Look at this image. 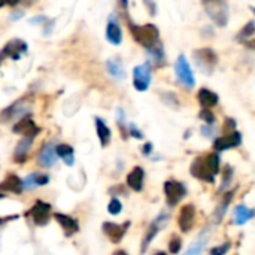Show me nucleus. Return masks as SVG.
<instances>
[{
    "label": "nucleus",
    "instance_id": "obj_15",
    "mask_svg": "<svg viewBox=\"0 0 255 255\" xmlns=\"http://www.w3.org/2000/svg\"><path fill=\"white\" fill-rule=\"evenodd\" d=\"M209 234H211L209 228L203 230V231L197 236V239L188 246V249H187V252H185L184 255H201V254H203V249H205V246H206V243H208V240H209Z\"/></svg>",
    "mask_w": 255,
    "mask_h": 255
},
{
    "label": "nucleus",
    "instance_id": "obj_11",
    "mask_svg": "<svg viewBox=\"0 0 255 255\" xmlns=\"http://www.w3.org/2000/svg\"><path fill=\"white\" fill-rule=\"evenodd\" d=\"M242 143V134L239 131H233L230 134H225L223 137H218L214 143V148L217 151H225L231 148H237Z\"/></svg>",
    "mask_w": 255,
    "mask_h": 255
},
{
    "label": "nucleus",
    "instance_id": "obj_2",
    "mask_svg": "<svg viewBox=\"0 0 255 255\" xmlns=\"http://www.w3.org/2000/svg\"><path fill=\"white\" fill-rule=\"evenodd\" d=\"M128 27H130V32H131L134 40L139 42V43H140L142 46H145L146 49L159 43L160 32H159V29H157L154 24L136 26V24L130 23Z\"/></svg>",
    "mask_w": 255,
    "mask_h": 255
},
{
    "label": "nucleus",
    "instance_id": "obj_5",
    "mask_svg": "<svg viewBox=\"0 0 255 255\" xmlns=\"http://www.w3.org/2000/svg\"><path fill=\"white\" fill-rule=\"evenodd\" d=\"M175 70H176V76L179 79V82L187 87V88H192L194 84H195V79H194V75H192V70H191V66L188 63V60L185 59L184 54H181L175 63Z\"/></svg>",
    "mask_w": 255,
    "mask_h": 255
},
{
    "label": "nucleus",
    "instance_id": "obj_1",
    "mask_svg": "<svg viewBox=\"0 0 255 255\" xmlns=\"http://www.w3.org/2000/svg\"><path fill=\"white\" fill-rule=\"evenodd\" d=\"M218 172H220L218 154H208L205 157H197L191 164V175L205 182H214Z\"/></svg>",
    "mask_w": 255,
    "mask_h": 255
},
{
    "label": "nucleus",
    "instance_id": "obj_35",
    "mask_svg": "<svg viewBox=\"0 0 255 255\" xmlns=\"http://www.w3.org/2000/svg\"><path fill=\"white\" fill-rule=\"evenodd\" d=\"M228 249H230V242H224L223 245L212 248L211 249V255H225Z\"/></svg>",
    "mask_w": 255,
    "mask_h": 255
},
{
    "label": "nucleus",
    "instance_id": "obj_41",
    "mask_svg": "<svg viewBox=\"0 0 255 255\" xmlns=\"http://www.w3.org/2000/svg\"><path fill=\"white\" fill-rule=\"evenodd\" d=\"M21 15H23V12L17 11V14H12V15H11V18H12V20H18V18H20Z\"/></svg>",
    "mask_w": 255,
    "mask_h": 255
},
{
    "label": "nucleus",
    "instance_id": "obj_21",
    "mask_svg": "<svg viewBox=\"0 0 255 255\" xmlns=\"http://www.w3.org/2000/svg\"><path fill=\"white\" fill-rule=\"evenodd\" d=\"M254 217H255V209H249L243 205H239L234 209V224L237 225H243Z\"/></svg>",
    "mask_w": 255,
    "mask_h": 255
},
{
    "label": "nucleus",
    "instance_id": "obj_12",
    "mask_svg": "<svg viewBox=\"0 0 255 255\" xmlns=\"http://www.w3.org/2000/svg\"><path fill=\"white\" fill-rule=\"evenodd\" d=\"M194 220H195V208L192 205H185L181 209V214L178 218V224H179L181 230L184 233H188L194 225Z\"/></svg>",
    "mask_w": 255,
    "mask_h": 255
},
{
    "label": "nucleus",
    "instance_id": "obj_20",
    "mask_svg": "<svg viewBox=\"0 0 255 255\" xmlns=\"http://www.w3.org/2000/svg\"><path fill=\"white\" fill-rule=\"evenodd\" d=\"M146 54H148V57H149V63L156 64L157 67L164 64V59H166V57H164L163 45L157 43V45H154V46L148 48V49H146Z\"/></svg>",
    "mask_w": 255,
    "mask_h": 255
},
{
    "label": "nucleus",
    "instance_id": "obj_23",
    "mask_svg": "<svg viewBox=\"0 0 255 255\" xmlns=\"http://www.w3.org/2000/svg\"><path fill=\"white\" fill-rule=\"evenodd\" d=\"M23 190H24L23 188V181L15 175H9L5 179V182L0 185V191H12L15 194H20V192H23Z\"/></svg>",
    "mask_w": 255,
    "mask_h": 255
},
{
    "label": "nucleus",
    "instance_id": "obj_17",
    "mask_svg": "<svg viewBox=\"0 0 255 255\" xmlns=\"http://www.w3.org/2000/svg\"><path fill=\"white\" fill-rule=\"evenodd\" d=\"M26 51H27V43L23 42V40L15 39V40L9 42V43L3 48L2 53H3L6 57H12V59L17 60V59L20 57V54H21V53H26Z\"/></svg>",
    "mask_w": 255,
    "mask_h": 255
},
{
    "label": "nucleus",
    "instance_id": "obj_26",
    "mask_svg": "<svg viewBox=\"0 0 255 255\" xmlns=\"http://www.w3.org/2000/svg\"><path fill=\"white\" fill-rule=\"evenodd\" d=\"M32 142H33V139L32 137H24V140H21L20 143H18V146H17V149H15V161H18V163H23L26 159H27V154H29V149H30V146H32Z\"/></svg>",
    "mask_w": 255,
    "mask_h": 255
},
{
    "label": "nucleus",
    "instance_id": "obj_40",
    "mask_svg": "<svg viewBox=\"0 0 255 255\" xmlns=\"http://www.w3.org/2000/svg\"><path fill=\"white\" fill-rule=\"evenodd\" d=\"M249 49H255V39H249V40H245L243 42Z\"/></svg>",
    "mask_w": 255,
    "mask_h": 255
},
{
    "label": "nucleus",
    "instance_id": "obj_29",
    "mask_svg": "<svg viewBox=\"0 0 255 255\" xmlns=\"http://www.w3.org/2000/svg\"><path fill=\"white\" fill-rule=\"evenodd\" d=\"M255 34V21H249L242 30H240V33L237 34V40H249V37L251 36H254Z\"/></svg>",
    "mask_w": 255,
    "mask_h": 255
},
{
    "label": "nucleus",
    "instance_id": "obj_7",
    "mask_svg": "<svg viewBox=\"0 0 255 255\" xmlns=\"http://www.w3.org/2000/svg\"><path fill=\"white\" fill-rule=\"evenodd\" d=\"M164 192H166V200L170 206H175L185 197L187 194V188L184 184L178 182V181H167L164 184Z\"/></svg>",
    "mask_w": 255,
    "mask_h": 255
},
{
    "label": "nucleus",
    "instance_id": "obj_13",
    "mask_svg": "<svg viewBox=\"0 0 255 255\" xmlns=\"http://www.w3.org/2000/svg\"><path fill=\"white\" fill-rule=\"evenodd\" d=\"M128 225H130L128 221L124 223L123 225L114 224V223H103V231H105V234H106L114 243H118V242L123 240V237H124L127 228H128Z\"/></svg>",
    "mask_w": 255,
    "mask_h": 255
},
{
    "label": "nucleus",
    "instance_id": "obj_28",
    "mask_svg": "<svg viewBox=\"0 0 255 255\" xmlns=\"http://www.w3.org/2000/svg\"><path fill=\"white\" fill-rule=\"evenodd\" d=\"M233 194H234V191H228V192L224 195V200L221 201V205L215 209V212H214V220H215V223H220V221L224 218L225 211H227V208H228V205H230V200L233 198Z\"/></svg>",
    "mask_w": 255,
    "mask_h": 255
},
{
    "label": "nucleus",
    "instance_id": "obj_37",
    "mask_svg": "<svg viewBox=\"0 0 255 255\" xmlns=\"http://www.w3.org/2000/svg\"><path fill=\"white\" fill-rule=\"evenodd\" d=\"M201 134L205 136V137H214V134H215V130H214V127L212 126H203L201 127Z\"/></svg>",
    "mask_w": 255,
    "mask_h": 255
},
{
    "label": "nucleus",
    "instance_id": "obj_39",
    "mask_svg": "<svg viewBox=\"0 0 255 255\" xmlns=\"http://www.w3.org/2000/svg\"><path fill=\"white\" fill-rule=\"evenodd\" d=\"M151 151H152V145H151V143H146V145H145V146L142 148V152H143L145 156H148Z\"/></svg>",
    "mask_w": 255,
    "mask_h": 255
},
{
    "label": "nucleus",
    "instance_id": "obj_4",
    "mask_svg": "<svg viewBox=\"0 0 255 255\" xmlns=\"http://www.w3.org/2000/svg\"><path fill=\"white\" fill-rule=\"evenodd\" d=\"M203 6L206 8L208 15L211 17V20L220 26V27H225L228 23V5L225 2H205Z\"/></svg>",
    "mask_w": 255,
    "mask_h": 255
},
{
    "label": "nucleus",
    "instance_id": "obj_24",
    "mask_svg": "<svg viewBox=\"0 0 255 255\" xmlns=\"http://www.w3.org/2000/svg\"><path fill=\"white\" fill-rule=\"evenodd\" d=\"M56 154L57 157H60L67 166H72L75 163V159H73V148L70 145H66V143H60L59 146H56Z\"/></svg>",
    "mask_w": 255,
    "mask_h": 255
},
{
    "label": "nucleus",
    "instance_id": "obj_27",
    "mask_svg": "<svg viewBox=\"0 0 255 255\" xmlns=\"http://www.w3.org/2000/svg\"><path fill=\"white\" fill-rule=\"evenodd\" d=\"M106 67H108L109 75H112L114 78H117V79H124L126 78V70H124V67H123L120 60H117V59L108 60L106 62Z\"/></svg>",
    "mask_w": 255,
    "mask_h": 255
},
{
    "label": "nucleus",
    "instance_id": "obj_36",
    "mask_svg": "<svg viewBox=\"0 0 255 255\" xmlns=\"http://www.w3.org/2000/svg\"><path fill=\"white\" fill-rule=\"evenodd\" d=\"M234 128H236V121H234V120H231V118H225V123H224L223 130H224V131H227V134H230V133H233V131H234Z\"/></svg>",
    "mask_w": 255,
    "mask_h": 255
},
{
    "label": "nucleus",
    "instance_id": "obj_43",
    "mask_svg": "<svg viewBox=\"0 0 255 255\" xmlns=\"http://www.w3.org/2000/svg\"><path fill=\"white\" fill-rule=\"evenodd\" d=\"M6 221H8V220H0V225H2V224H5Z\"/></svg>",
    "mask_w": 255,
    "mask_h": 255
},
{
    "label": "nucleus",
    "instance_id": "obj_8",
    "mask_svg": "<svg viewBox=\"0 0 255 255\" xmlns=\"http://www.w3.org/2000/svg\"><path fill=\"white\" fill-rule=\"evenodd\" d=\"M167 221H169V215H167L166 212H161V214L157 217V220L152 221V224L149 225V228H148V231H146V234H145V239H143V242H142V252L146 251V248L149 246V243L152 242V239H154V237L159 234V231L163 228V225H164Z\"/></svg>",
    "mask_w": 255,
    "mask_h": 255
},
{
    "label": "nucleus",
    "instance_id": "obj_6",
    "mask_svg": "<svg viewBox=\"0 0 255 255\" xmlns=\"http://www.w3.org/2000/svg\"><path fill=\"white\" fill-rule=\"evenodd\" d=\"M151 84V66L143 63L133 69V85L137 91H146Z\"/></svg>",
    "mask_w": 255,
    "mask_h": 255
},
{
    "label": "nucleus",
    "instance_id": "obj_38",
    "mask_svg": "<svg viewBox=\"0 0 255 255\" xmlns=\"http://www.w3.org/2000/svg\"><path fill=\"white\" fill-rule=\"evenodd\" d=\"M130 134H131V136H134V137H137V139H142V137H143V134L140 133V130H139V128H136V126H134V124H131V126H130Z\"/></svg>",
    "mask_w": 255,
    "mask_h": 255
},
{
    "label": "nucleus",
    "instance_id": "obj_10",
    "mask_svg": "<svg viewBox=\"0 0 255 255\" xmlns=\"http://www.w3.org/2000/svg\"><path fill=\"white\" fill-rule=\"evenodd\" d=\"M14 131L17 134H23L24 137H34L36 134H39L40 128L36 127L34 121L30 117H23L15 126H14Z\"/></svg>",
    "mask_w": 255,
    "mask_h": 255
},
{
    "label": "nucleus",
    "instance_id": "obj_33",
    "mask_svg": "<svg viewBox=\"0 0 255 255\" xmlns=\"http://www.w3.org/2000/svg\"><path fill=\"white\" fill-rule=\"evenodd\" d=\"M200 118L205 121L208 126H214V123H215V115L209 111V109H203L201 112H200Z\"/></svg>",
    "mask_w": 255,
    "mask_h": 255
},
{
    "label": "nucleus",
    "instance_id": "obj_44",
    "mask_svg": "<svg viewBox=\"0 0 255 255\" xmlns=\"http://www.w3.org/2000/svg\"><path fill=\"white\" fill-rule=\"evenodd\" d=\"M156 255H166L164 252H159V254H156Z\"/></svg>",
    "mask_w": 255,
    "mask_h": 255
},
{
    "label": "nucleus",
    "instance_id": "obj_32",
    "mask_svg": "<svg viewBox=\"0 0 255 255\" xmlns=\"http://www.w3.org/2000/svg\"><path fill=\"white\" fill-rule=\"evenodd\" d=\"M37 176H39V173H32V175H29L24 181H23V188H33V187H36L37 185Z\"/></svg>",
    "mask_w": 255,
    "mask_h": 255
},
{
    "label": "nucleus",
    "instance_id": "obj_42",
    "mask_svg": "<svg viewBox=\"0 0 255 255\" xmlns=\"http://www.w3.org/2000/svg\"><path fill=\"white\" fill-rule=\"evenodd\" d=\"M114 255H127V254H126L124 251H117V252H115Z\"/></svg>",
    "mask_w": 255,
    "mask_h": 255
},
{
    "label": "nucleus",
    "instance_id": "obj_9",
    "mask_svg": "<svg viewBox=\"0 0 255 255\" xmlns=\"http://www.w3.org/2000/svg\"><path fill=\"white\" fill-rule=\"evenodd\" d=\"M49 212H51V205H48V203L45 201H36L34 206L32 208L30 211V215L34 221V224L37 225H45L48 221H49Z\"/></svg>",
    "mask_w": 255,
    "mask_h": 255
},
{
    "label": "nucleus",
    "instance_id": "obj_16",
    "mask_svg": "<svg viewBox=\"0 0 255 255\" xmlns=\"http://www.w3.org/2000/svg\"><path fill=\"white\" fill-rule=\"evenodd\" d=\"M106 39L114 43V45H120L123 42V32L120 24L114 20V17L109 18L108 26H106Z\"/></svg>",
    "mask_w": 255,
    "mask_h": 255
},
{
    "label": "nucleus",
    "instance_id": "obj_25",
    "mask_svg": "<svg viewBox=\"0 0 255 255\" xmlns=\"http://www.w3.org/2000/svg\"><path fill=\"white\" fill-rule=\"evenodd\" d=\"M96 131H97V136L100 139L101 146L109 145V142H111V130L100 118H96Z\"/></svg>",
    "mask_w": 255,
    "mask_h": 255
},
{
    "label": "nucleus",
    "instance_id": "obj_31",
    "mask_svg": "<svg viewBox=\"0 0 255 255\" xmlns=\"http://www.w3.org/2000/svg\"><path fill=\"white\" fill-rule=\"evenodd\" d=\"M223 178H224V182H223V185L220 187V191H221V190H224V188H227V187L230 185V182H231V178H233V169H231L230 166H225Z\"/></svg>",
    "mask_w": 255,
    "mask_h": 255
},
{
    "label": "nucleus",
    "instance_id": "obj_45",
    "mask_svg": "<svg viewBox=\"0 0 255 255\" xmlns=\"http://www.w3.org/2000/svg\"><path fill=\"white\" fill-rule=\"evenodd\" d=\"M251 11H254V14H255V8L254 6H251Z\"/></svg>",
    "mask_w": 255,
    "mask_h": 255
},
{
    "label": "nucleus",
    "instance_id": "obj_14",
    "mask_svg": "<svg viewBox=\"0 0 255 255\" xmlns=\"http://www.w3.org/2000/svg\"><path fill=\"white\" fill-rule=\"evenodd\" d=\"M57 161V154H56V145L53 142H48L43 145V148L39 152V163L43 167H51Z\"/></svg>",
    "mask_w": 255,
    "mask_h": 255
},
{
    "label": "nucleus",
    "instance_id": "obj_3",
    "mask_svg": "<svg viewBox=\"0 0 255 255\" xmlns=\"http://www.w3.org/2000/svg\"><path fill=\"white\" fill-rule=\"evenodd\" d=\"M194 56V60H195V64L197 67L206 75H211L218 63V56L215 54V51L211 49V48H203V49H198V51H194L192 53Z\"/></svg>",
    "mask_w": 255,
    "mask_h": 255
},
{
    "label": "nucleus",
    "instance_id": "obj_19",
    "mask_svg": "<svg viewBox=\"0 0 255 255\" xmlns=\"http://www.w3.org/2000/svg\"><path fill=\"white\" fill-rule=\"evenodd\" d=\"M197 97H198V101H200V105L203 106V109H209V108H212L218 103V96L214 91L208 90V88L198 90Z\"/></svg>",
    "mask_w": 255,
    "mask_h": 255
},
{
    "label": "nucleus",
    "instance_id": "obj_22",
    "mask_svg": "<svg viewBox=\"0 0 255 255\" xmlns=\"http://www.w3.org/2000/svg\"><path fill=\"white\" fill-rule=\"evenodd\" d=\"M56 220L63 227L66 236H72L73 233L78 231V223L73 218H70V217H67L64 214H56Z\"/></svg>",
    "mask_w": 255,
    "mask_h": 255
},
{
    "label": "nucleus",
    "instance_id": "obj_34",
    "mask_svg": "<svg viewBox=\"0 0 255 255\" xmlns=\"http://www.w3.org/2000/svg\"><path fill=\"white\" fill-rule=\"evenodd\" d=\"M181 248H182L181 239H179L178 236H173L172 240H170V243H169V251H170L172 254H178V252L181 251Z\"/></svg>",
    "mask_w": 255,
    "mask_h": 255
},
{
    "label": "nucleus",
    "instance_id": "obj_18",
    "mask_svg": "<svg viewBox=\"0 0 255 255\" xmlns=\"http://www.w3.org/2000/svg\"><path fill=\"white\" fill-rule=\"evenodd\" d=\"M143 178H145V172L142 167L136 166L128 175H127V184L131 190L134 191H140L143 187Z\"/></svg>",
    "mask_w": 255,
    "mask_h": 255
},
{
    "label": "nucleus",
    "instance_id": "obj_30",
    "mask_svg": "<svg viewBox=\"0 0 255 255\" xmlns=\"http://www.w3.org/2000/svg\"><path fill=\"white\" fill-rule=\"evenodd\" d=\"M108 211H109L111 215H118L123 211V203L118 198H112L111 203L108 205Z\"/></svg>",
    "mask_w": 255,
    "mask_h": 255
}]
</instances>
